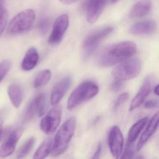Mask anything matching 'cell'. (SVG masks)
Wrapping results in <instances>:
<instances>
[{
  "label": "cell",
  "mask_w": 159,
  "mask_h": 159,
  "mask_svg": "<svg viewBox=\"0 0 159 159\" xmlns=\"http://www.w3.org/2000/svg\"><path fill=\"white\" fill-rule=\"evenodd\" d=\"M136 51V46L134 43H119L102 50L98 56L97 63L103 67L111 66L131 58Z\"/></svg>",
  "instance_id": "6da1fadb"
},
{
  "label": "cell",
  "mask_w": 159,
  "mask_h": 159,
  "mask_svg": "<svg viewBox=\"0 0 159 159\" xmlns=\"http://www.w3.org/2000/svg\"><path fill=\"white\" fill-rule=\"evenodd\" d=\"M77 120L75 117L68 119L62 125L56 134L54 140L52 155L59 156L66 152L73 137L76 129Z\"/></svg>",
  "instance_id": "7a4b0ae2"
},
{
  "label": "cell",
  "mask_w": 159,
  "mask_h": 159,
  "mask_svg": "<svg viewBox=\"0 0 159 159\" xmlns=\"http://www.w3.org/2000/svg\"><path fill=\"white\" fill-rule=\"evenodd\" d=\"M99 91L96 84L91 81H86L80 84L70 96L67 103V108L69 110L95 96Z\"/></svg>",
  "instance_id": "3957f363"
},
{
  "label": "cell",
  "mask_w": 159,
  "mask_h": 159,
  "mask_svg": "<svg viewBox=\"0 0 159 159\" xmlns=\"http://www.w3.org/2000/svg\"><path fill=\"white\" fill-rule=\"evenodd\" d=\"M141 61L138 57H131L115 67L111 75L115 80L124 81L136 77L140 73Z\"/></svg>",
  "instance_id": "277c9868"
},
{
  "label": "cell",
  "mask_w": 159,
  "mask_h": 159,
  "mask_svg": "<svg viewBox=\"0 0 159 159\" xmlns=\"http://www.w3.org/2000/svg\"><path fill=\"white\" fill-rule=\"evenodd\" d=\"M36 14L32 10H25L16 16L7 28L8 34L11 35L22 34L29 30L35 22Z\"/></svg>",
  "instance_id": "5b68a950"
},
{
  "label": "cell",
  "mask_w": 159,
  "mask_h": 159,
  "mask_svg": "<svg viewBox=\"0 0 159 159\" xmlns=\"http://www.w3.org/2000/svg\"><path fill=\"white\" fill-rule=\"evenodd\" d=\"M113 27L107 26L91 32L84 39L83 43V56L87 59L97 49L101 43L113 31Z\"/></svg>",
  "instance_id": "8992f818"
},
{
  "label": "cell",
  "mask_w": 159,
  "mask_h": 159,
  "mask_svg": "<svg viewBox=\"0 0 159 159\" xmlns=\"http://www.w3.org/2000/svg\"><path fill=\"white\" fill-rule=\"evenodd\" d=\"M62 115L61 107L57 106L53 108L42 120L41 129L47 134H52L59 126Z\"/></svg>",
  "instance_id": "52a82bcc"
},
{
  "label": "cell",
  "mask_w": 159,
  "mask_h": 159,
  "mask_svg": "<svg viewBox=\"0 0 159 159\" xmlns=\"http://www.w3.org/2000/svg\"><path fill=\"white\" fill-rule=\"evenodd\" d=\"M47 109L46 96L43 93L36 96L27 108L24 116V120L28 121L32 120L36 115L41 117Z\"/></svg>",
  "instance_id": "ba28073f"
},
{
  "label": "cell",
  "mask_w": 159,
  "mask_h": 159,
  "mask_svg": "<svg viewBox=\"0 0 159 159\" xmlns=\"http://www.w3.org/2000/svg\"><path fill=\"white\" fill-rule=\"evenodd\" d=\"M69 24V18L66 14L59 16L54 23L52 30L48 39L50 45L58 44L62 40Z\"/></svg>",
  "instance_id": "9c48e42d"
},
{
  "label": "cell",
  "mask_w": 159,
  "mask_h": 159,
  "mask_svg": "<svg viewBox=\"0 0 159 159\" xmlns=\"http://www.w3.org/2000/svg\"><path fill=\"white\" fill-rule=\"evenodd\" d=\"M108 144L111 152L113 157H120L123 149L124 140L123 135L120 128L113 126L111 129L108 135Z\"/></svg>",
  "instance_id": "30bf717a"
},
{
  "label": "cell",
  "mask_w": 159,
  "mask_h": 159,
  "mask_svg": "<svg viewBox=\"0 0 159 159\" xmlns=\"http://www.w3.org/2000/svg\"><path fill=\"white\" fill-rule=\"evenodd\" d=\"M22 134L21 128L14 129L9 132L3 138L5 139L0 148V157L5 158L12 154Z\"/></svg>",
  "instance_id": "8fae6325"
},
{
  "label": "cell",
  "mask_w": 159,
  "mask_h": 159,
  "mask_svg": "<svg viewBox=\"0 0 159 159\" xmlns=\"http://www.w3.org/2000/svg\"><path fill=\"white\" fill-rule=\"evenodd\" d=\"M72 82L70 76H66L57 83L53 89L51 96V103L53 106H56L63 98Z\"/></svg>",
  "instance_id": "7c38bea8"
},
{
  "label": "cell",
  "mask_w": 159,
  "mask_h": 159,
  "mask_svg": "<svg viewBox=\"0 0 159 159\" xmlns=\"http://www.w3.org/2000/svg\"><path fill=\"white\" fill-rule=\"evenodd\" d=\"M152 79L148 76L143 82L142 86L135 96L133 98L130 104V111H133L143 104L151 91Z\"/></svg>",
  "instance_id": "4fadbf2b"
},
{
  "label": "cell",
  "mask_w": 159,
  "mask_h": 159,
  "mask_svg": "<svg viewBox=\"0 0 159 159\" xmlns=\"http://www.w3.org/2000/svg\"><path fill=\"white\" fill-rule=\"evenodd\" d=\"M109 0H89L87 11V20L93 24L98 19Z\"/></svg>",
  "instance_id": "5bb4252c"
},
{
  "label": "cell",
  "mask_w": 159,
  "mask_h": 159,
  "mask_svg": "<svg viewBox=\"0 0 159 159\" xmlns=\"http://www.w3.org/2000/svg\"><path fill=\"white\" fill-rule=\"evenodd\" d=\"M159 126V111L155 113L150 121L147 128L140 137L136 147L137 151L140 150L155 133Z\"/></svg>",
  "instance_id": "9a60e30c"
},
{
  "label": "cell",
  "mask_w": 159,
  "mask_h": 159,
  "mask_svg": "<svg viewBox=\"0 0 159 159\" xmlns=\"http://www.w3.org/2000/svg\"><path fill=\"white\" fill-rule=\"evenodd\" d=\"M156 23L153 20H146L133 25L130 29V33L135 35L152 34L156 29Z\"/></svg>",
  "instance_id": "2e32d148"
},
{
  "label": "cell",
  "mask_w": 159,
  "mask_h": 159,
  "mask_svg": "<svg viewBox=\"0 0 159 159\" xmlns=\"http://www.w3.org/2000/svg\"><path fill=\"white\" fill-rule=\"evenodd\" d=\"M151 7L150 0H141L133 6L129 14L130 17L132 19L142 18L149 13Z\"/></svg>",
  "instance_id": "e0dca14e"
},
{
  "label": "cell",
  "mask_w": 159,
  "mask_h": 159,
  "mask_svg": "<svg viewBox=\"0 0 159 159\" xmlns=\"http://www.w3.org/2000/svg\"><path fill=\"white\" fill-rule=\"evenodd\" d=\"M39 59V55L37 49L31 47L27 52L23 61L21 66L25 71H29L35 68Z\"/></svg>",
  "instance_id": "ac0fdd59"
},
{
  "label": "cell",
  "mask_w": 159,
  "mask_h": 159,
  "mask_svg": "<svg viewBox=\"0 0 159 159\" xmlns=\"http://www.w3.org/2000/svg\"><path fill=\"white\" fill-rule=\"evenodd\" d=\"M148 117H146L140 119L132 125L128 132L127 141L130 143H134L143 130L147 124Z\"/></svg>",
  "instance_id": "d6986e66"
},
{
  "label": "cell",
  "mask_w": 159,
  "mask_h": 159,
  "mask_svg": "<svg viewBox=\"0 0 159 159\" xmlns=\"http://www.w3.org/2000/svg\"><path fill=\"white\" fill-rule=\"evenodd\" d=\"M8 93L14 107L16 108L19 107L23 99L22 91L20 86L15 84H11L8 87Z\"/></svg>",
  "instance_id": "ffe728a7"
},
{
  "label": "cell",
  "mask_w": 159,
  "mask_h": 159,
  "mask_svg": "<svg viewBox=\"0 0 159 159\" xmlns=\"http://www.w3.org/2000/svg\"><path fill=\"white\" fill-rule=\"evenodd\" d=\"M54 141L51 138L45 139L37 149L33 155L35 159H42L46 158L52 151Z\"/></svg>",
  "instance_id": "44dd1931"
},
{
  "label": "cell",
  "mask_w": 159,
  "mask_h": 159,
  "mask_svg": "<svg viewBox=\"0 0 159 159\" xmlns=\"http://www.w3.org/2000/svg\"><path fill=\"white\" fill-rule=\"evenodd\" d=\"M52 72L49 70H44L38 74L34 80L33 86L35 88H39L47 84L51 80Z\"/></svg>",
  "instance_id": "7402d4cb"
},
{
  "label": "cell",
  "mask_w": 159,
  "mask_h": 159,
  "mask_svg": "<svg viewBox=\"0 0 159 159\" xmlns=\"http://www.w3.org/2000/svg\"><path fill=\"white\" fill-rule=\"evenodd\" d=\"M35 139L33 137L29 138L20 147L17 152V158L19 159L24 158L30 153L35 144Z\"/></svg>",
  "instance_id": "603a6c76"
},
{
  "label": "cell",
  "mask_w": 159,
  "mask_h": 159,
  "mask_svg": "<svg viewBox=\"0 0 159 159\" xmlns=\"http://www.w3.org/2000/svg\"><path fill=\"white\" fill-rule=\"evenodd\" d=\"M8 12L7 9L5 8L4 5H2L1 3V21H0V31H1V35H2L4 30H5L6 26H7V23H8Z\"/></svg>",
  "instance_id": "cb8c5ba5"
},
{
  "label": "cell",
  "mask_w": 159,
  "mask_h": 159,
  "mask_svg": "<svg viewBox=\"0 0 159 159\" xmlns=\"http://www.w3.org/2000/svg\"><path fill=\"white\" fill-rule=\"evenodd\" d=\"M134 154V143H130L127 141L125 149L121 156V159H132Z\"/></svg>",
  "instance_id": "d4e9b609"
},
{
  "label": "cell",
  "mask_w": 159,
  "mask_h": 159,
  "mask_svg": "<svg viewBox=\"0 0 159 159\" xmlns=\"http://www.w3.org/2000/svg\"><path fill=\"white\" fill-rule=\"evenodd\" d=\"M11 62L9 60H3L0 64V74H1V80L3 81L6 75L8 74L10 68H11Z\"/></svg>",
  "instance_id": "484cf974"
},
{
  "label": "cell",
  "mask_w": 159,
  "mask_h": 159,
  "mask_svg": "<svg viewBox=\"0 0 159 159\" xmlns=\"http://www.w3.org/2000/svg\"><path fill=\"white\" fill-rule=\"evenodd\" d=\"M50 20L48 18H44L40 20L39 28L42 33L44 34L48 31L50 26Z\"/></svg>",
  "instance_id": "4316f807"
},
{
  "label": "cell",
  "mask_w": 159,
  "mask_h": 159,
  "mask_svg": "<svg viewBox=\"0 0 159 159\" xmlns=\"http://www.w3.org/2000/svg\"><path fill=\"white\" fill-rule=\"evenodd\" d=\"M129 97V94L127 93H123L117 98L114 104V109L118 108L123 103H124Z\"/></svg>",
  "instance_id": "83f0119b"
},
{
  "label": "cell",
  "mask_w": 159,
  "mask_h": 159,
  "mask_svg": "<svg viewBox=\"0 0 159 159\" xmlns=\"http://www.w3.org/2000/svg\"><path fill=\"white\" fill-rule=\"evenodd\" d=\"M144 107L150 109L159 107V100L157 99H151L148 100L144 104Z\"/></svg>",
  "instance_id": "f1b7e54d"
},
{
  "label": "cell",
  "mask_w": 159,
  "mask_h": 159,
  "mask_svg": "<svg viewBox=\"0 0 159 159\" xmlns=\"http://www.w3.org/2000/svg\"><path fill=\"white\" fill-rule=\"evenodd\" d=\"M123 86L122 81L115 80L111 84V89L114 92H117L120 91Z\"/></svg>",
  "instance_id": "f546056e"
},
{
  "label": "cell",
  "mask_w": 159,
  "mask_h": 159,
  "mask_svg": "<svg viewBox=\"0 0 159 159\" xmlns=\"http://www.w3.org/2000/svg\"><path fill=\"white\" fill-rule=\"evenodd\" d=\"M102 144L99 143L98 145L97 148L94 154L93 155V159H98L100 157V154L101 153V151H102Z\"/></svg>",
  "instance_id": "4dcf8cb0"
},
{
  "label": "cell",
  "mask_w": 159,
  "mask_h": 159,
  "mask_svg": "<svg viewBox=\"0 0 159 159\" xmlns=\"http://www.w3.org/2000/svg\"><path fill=\"white\" fill-rule=\"evenodd\" d=\"M80 0H60V1L63 4H70L75 3Z\"/></svg>",
  "instance_id": "1f68e13d"
},
{
  "label": "cell",
  "mask_w": 159,
  "mask_h": 159,
  "mask_svg": "<svg viewBox=\"0 0 159 159\" xmlns=\"http://www.w3.org/2000/svg\"><path fill=\"white\" fill-rule=\"evenodd\" d=\"M154 92L155 94L159 96V84L154 88Z\"/></svg>",
  "instance_id": "d6a6232c"
},
{
  "label": "cell",
  "mask_w": 159,
  "mask_h": 159,
  "mask_svg": "<svg viewBox=\"0 0 159 159\" xmlns=\"http://www.w3.org/2000/svg\"><path fill=\"white\" fill-rule=\"evenodd\" d=\"M109 1L113 3H115V2H117L119 0H109Z\"/></svg>",
  "instance_id": "836d02e7"
},
{
  "label": "cell",
  "mask_w": 159,
  "mask_h": 159,
  "mask_svg": "<svg viewBox=\"0 0 159 159\" xmlns=\"http://www.w3.org/2000/svg\"><path fill=\"white\" fill-rule=\"evenodd\" d=\"M1 1H2V0H1Z\"/></svg>",
  "instance_id": "e575fe53"
}]
</instances>
